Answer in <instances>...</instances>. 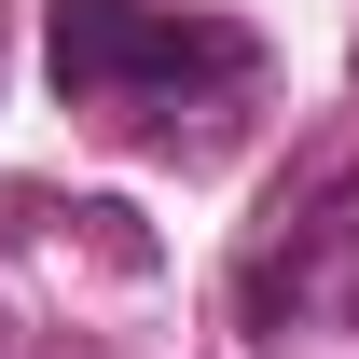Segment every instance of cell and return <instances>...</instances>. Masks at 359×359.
I'll list each match as a JSON object with an SVG mask.
<instances>
[{"mask_svg": "<svg viewBox=\"0 0 359 359\" xmlns=\"http://www.w3.org/2000/svg\"><path fill=\"white\" fill-rule=\"evenodd\" d=\"M42 42H55V97H69L97 138L180 152V166H208V152L263 111V83H276L263 28L194 14V0H55Z\"/></svg>", "mask_w": 359, "mask_h": 359, "instance_id": "1", "label": "cell"}]
</instances>
